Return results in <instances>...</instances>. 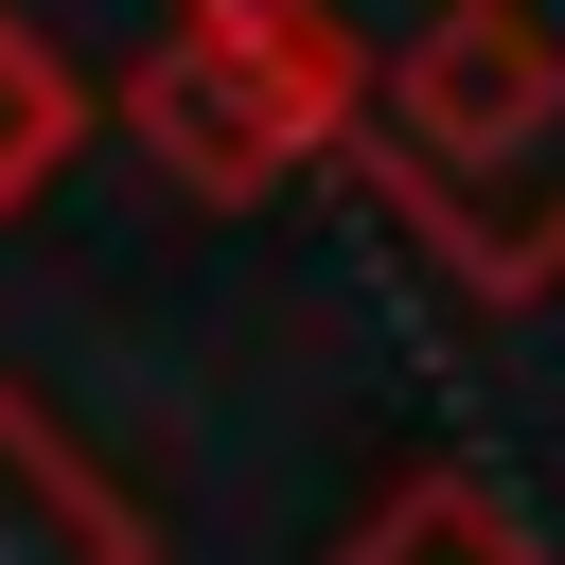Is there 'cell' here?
<instances>
[{
    "mask_svg": "<svg viewBox=\"0 0 565 565\" xmlns=\"http://www.w3.org/2000/svg\"><path fill=\"white\" fill-rule=\"evenodd\" d=\"M0 565H159V512L0 371Z\"/></svg>",
    "mask_w": 565,
    "mask_h": 565,
    "instance_id": "obj_3",
    "label": "cell"
},
{
    "mask_svg": "<svg viewBox=\"0 0 565 565\" xmlns=\"http://www.w3.org/2000/svg\"><path fill=\"white\" fill-rule=\"evenodd\" d=\"M124 141H141L194 212H265V194H300V177L335 159V106H318V71H300L282 35H247V18H159V53L124 71Z\"/></svg>",
    "mask_w": 565,
    "mask_h": 565,
    "instance_id": "obj_2",
    "label": "cell"
},
{
    "mask_svg": "<svg viewBox=\"0 0 565 565\" xmlns=\"http://www.w3.org/2000/svg\"><path fill=\"white\" fill-rule=\"evenodd\" d=\"M159 18H247L318 71L335 159L406 212V247L530 318L565 300V0H159Z\"/></svg>",
    "mask_w": 565,
    "mask_h": 565,
    "instance_id": "obj_1",
    "label": "cell"
},
{
    "mask_svg": "<svg viewBox=\"0 0 565 565\" xmlns=\"http://www.w3.org/2000/svg\"><path fill=\"white\" fill-rule=\"evenodd\" d=\"M71 141H88V71H71L35 18H0V212H35V194L71 177Z\"/></svg>",
    "mask_w": 565,
    "mask_h": 565,
    "instance_id": "obj_5",
    "label": "cell"
},
{
    "mask_svg": "<svg viewBox=\"0 0 565 565\" xmlns=\"http://www.w3.org/2000/svg\"><path fill=\"white\" fill-rule=\"evenodd\" d=\"M318 565H547V530L494 494V477H459V459H424V477H388Z\"/></svg>",
    "mask_w": 565,
    "mask_h": 565,
    "instance_id": "obj_4",
    "label": "cell"
}]
</instances>
